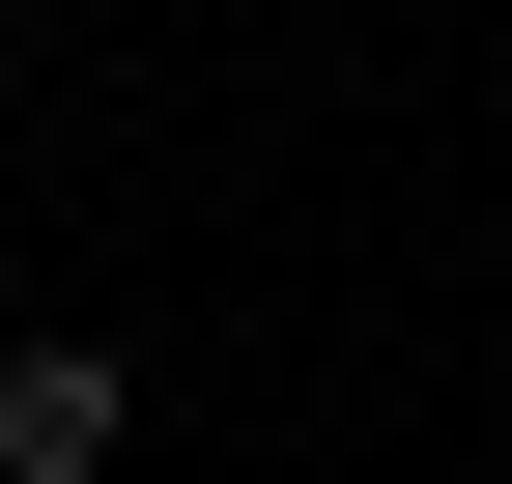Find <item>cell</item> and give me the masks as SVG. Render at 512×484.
Returning a JSON list of instances; mask_svg holds the SVG:
<instances>
[{"label": "cell", "mask_w": 512, "mask_h": 484, "mask_svg": "<svg viewBox=\"0 0 512 484\" xmlns=\"http://www.w3.org/2000/svg\"><path fill=\"white\" fill-rule=\"evenodd\" d=\"M143 456V371L114 342H0V484H114Z\"/></svg>", "instance_id": "6da1fadb"}]
</instances>
